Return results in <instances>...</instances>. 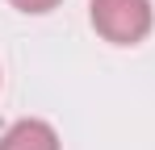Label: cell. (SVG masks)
<instances>
[{"label": "cell", "mask_w": 155, "mask_h": 150, "mask_svg": "<svg viewBox=\"0 0 155 150\" xmlns=\"http://www.w3.org/2000/svg\"><path fill=\"white\" fill-rule=\"evenodd\" d=\"M88 8L97 33L117 46H134L151 33V0H92Z\"/></svg>", "instance_id": "6da1fadb"}, {"label": "cell", "mask_w": 155, "mask_h": 150, "mask_svg": "<svg viewBox=\"0 0 155 150\" xmlns=\"http://www.w3.org/2000/svg\"><path fill=\"white\" fill-rule=\"evenodd\" d=\"M0 150H59V133H54L46 121H25L8 125L4 133H0Z\"/></svg>", "instance_id": "7a4b0ae2"}, {"label": "cell", "mask_w": 155, "mask_h": 150, "mask_svg": "<svg viewBox=\"0 0 155 150\" xmlns=\"http://www.w3.org/2000/svg\"><path fill=\"white\" fill-rule=\"evenodd\" d=\"M13 4H17L21 13H51L59 0H13Z\"/></svg>", "instance_id": "3957f363"}]
</instances>
